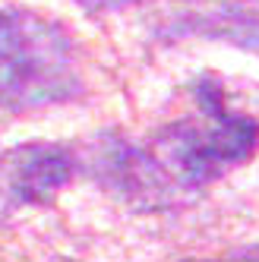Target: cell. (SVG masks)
<instances>
[{
	"mask_svg": "<svg viewBox=\"0 0 259 262\" xmlns=\"http://www.w3.org/2000/svg\"><path fill=\"white\" fill-rule=\"evenodd\" d=\"M92 167H95V177L111 193H117L123 202L136 205V209H161V205L177 202V193L161 177L149 152L130 145L126 139L104 136L95 145Z\"/></svg>",
	"mask_w": 259,
	"mask_h": 262,
	"instance_id": "cell-4",
	"label": "cell"
},
{
	"mask_svg": "<svg viewBox=\"0 0 259 262\" xmlns=\"http://www.w3.org/2000/svg\"><path fill=\"white\" fill-rule=\"evenodd\" d=\"M199 111L187 114L152 136L145 145L149 158L177 193H196L209 186L231 167L244 164L259 148V123L225 107L221 89L212 79H202Z\"/></svg>",
	"mask_w": 259,
	"mask_h": 262,
	"instance_id": "cell-1",
	"label": "cell"
},
{
	"mask_svg": "<svg viewBox=\"0 0 259 262\" xmlns=\"http://www.w3.org/2000/svg\"><path fill=\"white\" fill-rule=\"evenodd\" d=\"M76 4H82L89 13H104V10H114L123 4H133V0H76Z\"/></svg>",
	"mask_w": 259,
	"mask_h": 262,
	"instance_id": "cell-5",
	"label": "cell"
},
{
	"mask_svg": "<svg viewBox=\"0 0 259 262\" xmlns=\"http://www.w3.org/2000/svg\"><path fill=\"white\" fill-rule=\"evenodd\" d=\"M79 92L82 76L70 35L32 10L0 7V107H51Z\"/></svg>",
	"mask_w": 259,
	"mask_h": 262,
	"instance_id": "cell-2",
	"label": "cell"
},
{
	"mask_svg": "<svg viewBox=\"0 0 259 262\" xmlns=\"http://www.w3.org/2000/svg\"><path fill=\"white\" fill-rule=\"evenodd\" d=\"M76 174V158L63 145L29 142L0 155V224L29 205H45Z\"/></svg>",
	"mask_w": 259,
	"mask_h": 262,
	"instance_id": "cell-3",
	"label": "cell"
}]
</instances>
